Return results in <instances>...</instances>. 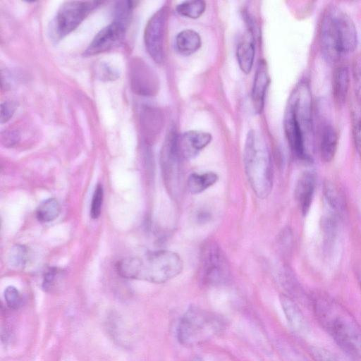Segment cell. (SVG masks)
I'll return each mask as SVG.
<instances>
[{"mask_svg":"<svg viewBox=\"0 0 361 361\" xmlns=\"http://www.w3.org/2000/svg\"><path fill=\"white\" fill-rule=\"evenodd\" d=\"M315 185V173L312 170L304 171L296 183L295 199L303 215H306L308 213L311 207Z\"/></svg>","mask_w":361,"mask_h":361,"instance_id":"cell-11","label":"cell"},{"mask_svg":"<svg viewBox=\"0 0 361 361\" xmlns=\"http://www.w3.org/2000/svg\"><path fill=\"white\" fill-rule=\"evenodd\" d=\"M338 145V135L329 122L322 124L320 129L319 150L324 162L331 161L335 157Z\"/></svg>","mask_w":361,"mask_h":361,"instance_id":"cell-15","label":"cell"},{"mask_svg":"<svg viewBox=\"0 0 361 361\" xmlns=\"http://www.w3.org/2000/svg\"><path fill=\"white\" fill-rule=\"evenodd\" d=\"M236 57L240 70L249 74L252 70L255 59V47L250 42H241L236 50Z\"/></svg>","mask_w":361,"mask_h":361,"instance_id":"cell-22","label":"cell"},{"mask_svg":"<svg viewBox=\"0 0 361 361\" xmlns=\"http://www.w3.org/2000/svg\"><path fill=\"white\" fill-rule=\"evenodd\" d=\"M218 180L214 172L192 173L187 181L188 188L192 194H198L211 187Z\"/></svg>","mask_w":361,"mask_h":361,"instance_id":"cell-20","label":"cell"},{"mask_svg":"<svg viewBox=\"0 0 361 361\" xmlns=\"http://www.w3.org/2000/svg\"><path fill=\"white\" fill-rule=\"evenodd\" d=\"M6 305L13 310L18 309L22 303V297L18 290L14 286H8L4 290Z\"/></svg>","mask_w":361,"mask_h":361,"instance_id":"cell-30","label":"cell"},{"mask_svg":"<svg viewBox=\"0 0 361 361\" xmlns=\"http://www.w3.org/2000/svg\"><path fill=\"white\" fill-rule=\"evenodd\" d=\"M245 171L248 182L259 198H266L273 185V173L268 151L253 130L247 134L244 150Z\"/></svg>","mask_w":361,"mask_h":361,"instance_id":"cell-4","label":"cell"},{"mask_svg":"<svg viewBox=\"0 0 361 361\" xmlns=\"http://www.w3.org/2000/svg\"><path fill=\"white\" fill-rule=\"evenodd\" d=\"M351 122L354 145L361 157V109L356 103L352 109Z\"/></svg>","mask_w":361,"mask_h":361,"instance_id":"cell-26","label":"cell"},{"mask_svg":"<svg viewBox=\"0 0 361 361\" xmlns=\"http://www.w3.org/2000/svg\"><path fill=\"white\" fill-rule=\"evenodd\" d=\"M339 218L329 212L322 218V231L325 251L329 252L334 247L339 232Z\"/></svg>","mask_w":361,"mask_h":361,"instance_id":"cell-19","label":"cell"},{"mask_svg":"<svg viewBox=\"0 0 361 361\" xmlns=\"http://www.w3.org/2000/svg\"><path fill=\"white\" fill-rule=\"evenodd\" d=\"M200 35L193 30H184L180 32L175 40V47L178 53L189 56L196 52L201 47Z\"/></svg>","mask_w":361,"mask_h":361,"instance_id":"cell-18","label":"cell"},{"mask_svg":"<svg viewBox=\"0 0 361 361\" xmlns=\"http://www.w3.org/2000/svg\"><path fill=\"white\" fill-rule=\"evenodd\" d=\"M314 314L323 329L350 356L361 353V327L342 305L323 293L312 299Z\"/></svg>","mask_w":361,"mask_h":361,"instance_id":"cell-1","label":"cell"},{"mask_svg":"<svg viewBox=\"0 0 361 361\" xmlns=\"http://www.w3.org/2000/svg\"><path fill=\"white\" fill-rule=\"evenodd\" d=\"M61 212L59 202L54 197L42 202L35 212L37 219L42 223H48L56 219Z\"/></svg>","mask_w":361,"mask_h":361,"instance_id":"cell-21","label":"cell"},{"mask_svg":"<svg viewBox=\"0 0 361 361\" xmlns=\"http://www.w3.org/2000/svg\"><path fill=\"white\" fill-rule=\"evenodd\" d=\"M293 361H309V360L307 359H306L305 357H302V355L296 354L294 356Z\"/></svg>","mask_w":361,"mask_h":361,"instance_id":"cell-34","label":"cell"},{"mask_svg":"<svg viewBox=\"0 0 361 361\" xmlns=\"http://www.w3.org/2000/svg\"><path fill=\"white\" fill-rule=\"evenodd\" d=\"M200 274L208 284L216 285L224 283L228 274L227 262L223 252L216 245H209L203 252Z\"/></svg>","mask_w":361,"mask_h":361,"instance_id":"cell-8","label":"cell"},{"mask_svg":"<svg viewBox=\"0 0 361 361\" xmlns=\"http://www.w3.org/2000/svg\"><path fill=\"white\" fill-rule=\"evenodd\" d=\"M192 361H204V360L201 357L195 356L192 359Z\"/></svg>","mask_w":361,"mask_h":361,"instance_id":"cell-36","label":"cell"},{"mask_svg":"<svg viewBox=\"0 0 361 361\" xmlns=\"http://www.w3.org/2000/svg\"><path fill=\"white\" fill-rule=\"evenodd\" d=\"M104 199V189L101 184L95 188L90 204V216L93 219L99 217Z\"/></svg>","mask_w":361,"mask_h":361,"instance_id":"cell-28","label":"cell"},{"mask_svg":"<svg viewBox=\"0 0 361 361\" xmlns=\"http://www.w3.org/2000/svg\"><path fill=\"white\" fill-rule=\"evenodd\" d=\"M3 143L6 147H13L19 140V135L17 133H6L2 135Z\"/></svg>","mask_w":361,"mask_h":361,"instance_id":"cell-32","label":"cell"},{"mask_svg":"<svg viewBox=\"0 0 361 361\" xmlns=\"http://www.w3.org/2000/svg\"><path fill=\"white\" fill-rule=\"evenodd\" d=\"M357 34L350 17L335 6L325 11L320 25L319 45L326 61L335 63L357 47Z\"/></svg>","mask_w":361,"mask_h":361,"instance_id":"cell-3","label":"cell"},{"mask_svg":"<svg viewBox=\"0 0 361 361\" xmlns=\"http://www.w3.org/2000/svg\"><path fill=\"white\" fill-rule=\"evenodd\" d=\"M269 82L267 64L265 61L260 60L255 75L252 101L256 113L259 114L263 109L265 94Z\"/></svg>","mask_w":361,"mask_h":361,"instance_id":"cell-13","label":"cell"},{"mask_svg":"<svg viewBox=\"0 0 361 361\" xmlns=\"http://www.w3.org/2000/svg\"><path fill=\"white\" fill-rule=\"evenodd\" d=\"M15 105L10 102H4L1 104V123L7 122L13 116Z\"/></svg>","mask_w":361,"mask_h":361,"instance_id":"cell-31","label":"cell"},{"mask_svg":"<svg viewBox=\"0 0 361 361\" xmlns=\"http://www.w3.org/2000/svg\"><path fill=\"white\" fill-rule=\"evenodd\" d=\"M166 19L167 10L163 7L150 18L144 32L146 49L151 58L158 63L164 60V41Z\"/></svg>","mask_w":361,"mask_h":361,"instance_id":"cell-7","label":"cell"},{"mask_svg":"<svg viewBox=\"0 0 361 361\" xmlns=\"http://www.w3.org/2000/svg\"><path fill=\"white\" fill-rule=\"evenodd\" d=\"M280 300L290 328L299 336L307 335L310 326L299 307L286 295H281Z\"/></svg>","mask_w":361,"mask_h":361,"instance_id":"cell-12","label":"cell"},{"mask_svg":"<svg viewBox=\"0 0 361 361\" xmlns=\"http://www.w3.org/2000/svg\"><path fill=\"white\" fill-rule=\"evenodd\" d=\"M323 194L329 212L341 218L345 211V204L338 188L332 182L326 180L323 185Z\"/></svg>","mask_w":361,"mask_h":361,"instance_id":"cell-17","label":"cell"},{"mask_svg":"<svg viewBox=\"0 0 361 361\" xmlns=\"http://www.w3.org/2000/svg\"><path fill=\"white\" fill-rule=\"evenodd\" d=\"M209 133L199 130H189L183 134L180 147L183 154L188 158L196 156L200 151L206 147L212 141Z\"/></svg>","mask_w":361,"mask_h":361,"instance_id":"cell-14","label":"cell"},{"mask_svg":"<svg viewBox=\"0 0 361 361\" xmlns=\"http://www.w3.org/2000/svg\"><path fill=\"white\" fill-rule=\"evenodd\" d=\"M101 3L97 1L64 2L57 11L53 20L52 33L54 38L61 39L75 30Z\"/></svg>","mask_w":361,"mask_h":361,"instance_id":"cell-6","label":"cell"},{"mask_svg":"<svg viewBox=\"0 0 361 361\" xmlns=\"http://www.w3.org/2000/svg\"><path fill=\"white\" fill-rule=\"evenodd\" d=\"M129 25L125 22L113 20L96 34L85 50V55H97L118 47L123 40Z\"/></svg>","mask_w":361,"mask_h":361,"instance_id":"cell-9","label":"cell"},{"mask_svg":"<svg viewBox=\"0 0 361 361\" xmlns=\"http://www.w3.org/2000/svg\"><path fill=\"white\" fill-rule=\"evenodd\" d=\"M183 267V261L177 253L156 250L142 256L123 258L117 262L116 269L125 279L163 283L178 276Z\"/></svg>","mask_w":361,"mask_h":361,"instance_id":"cell-2","label":"cell"},{"mask_svg":"<svg viewBox=\"0 0 361 361\" xmlns=\"http://www.w3.org/2000/svg\"><path fill=\"white\" fill-rule=\"evenodd\" d=\"M224 326L222 319L216 314L197 307H190L180 320L177 338L182 345H197L220 333Z\"/></svg>","mask_w":361,"mask_h":361,"instance_id":"cell-5","label":"cell"},{"mask_svg":"<svg viewBox=\"0 0 361 361\" xmlns=\"http://www.w3.org/2000/svg\"><path fill=\"white\" fill-rule=\"evenodd\" d=\"M206 4L204 1L194 0L183 1L176 6V12L185 18H198L204 12Z\"/></svg>","mask_w":361,"mask_h":361,"instance_id":"cell-24","label":"cell"},{"mask_svg":"<svg viewBox=\"0 0 361 361\" xmlns=\"http://www.w3.org/2000/svg\"><path fill=\"white\" fill-rule=\"evenodd\" d=\"M353 77L356 104L361 109V52L355 57L353 65Z\"/></svg>","mask_w":361,"mask_h":361,"instance_id":"cell-27","label":"cell"},{"mask_svg":"<svg viewBox=\"0 0 361 361\" xmlns=\"http://www.w3.org/2000/svg\"><path fill=\"white\" fill-rule=\"evenodd\" d=\"M357 280L361 289V269L357 273Z\"/></svg>","mask_w":361,"mask_h":361,"instance_id":"cell-35","label":"cell"},{"mask_svg":"<svg viewBox=\"0 0 361 361\" xmlns=\"http://www.w3.org/2000/svg\"><path fill=\"white\" fill-rule=\"evenodd\" d=\"M351 361H361V353H357L348 356Z\"/></svg>","mask_w":361,"mask_h":361,"instance_id":"cell-33","label":"cell"},{"mask_svg":"<svg viewBox=\"0 0 361 361\" xmlns=\"http://www.w3.org/2000/svg\"><path fill=\"white\" fill-rule=\"evenodd\" d=\"M350 85V73L348 66L340 65L333 74L332 94L338 106H342L347 98Z\"/></svg>","mask_w":361,"mask_h":361,"instance_id":"cell-16","label":"cell"},{"mask_svg":"<svg viewBox=\"0 0 361 361\" xmlns=\"http://www.w3.org/2000/svg\"><path fill=\"white\" fill-rule=\"evenodd\" d=\"M158 112L146 106L141 113V127L142 131L146 137L152 136L153 133H157L159 126V116Z\"/></svg>","mask_w":361,"mask_h":361,"instance_id":"cell-23","label":"cell"},{"mask_svg":"<svg viewBox=\"0 0 361 361\" xmlns=\"http://www.w3.org/2000/svg\"><path fill=\"white\" fill-rule=\"evenodd\" d=\"M129 81L132 91L137 94L151 96L158 90V80L152 68L140 59L131 61Z\"/></svg>","mask_w":361,"mask_h":361,"instance_id":"cell-10","label":"cell"},{"mask_svg":"<svg viewBox=\"0 0 361 361\" xmlns=\"http://www.w3.org/2000/svg\"><path fill=\"white\" fill-rule=\"evenodd\" d=\"M61 270L56 267H51L44 274L42 287L46 291L52 290L60 278Z\"/></svg>","mask_w":361,"mask_h":361,"instance_id":"cell-29","label":"cell"},{"mask_svg":"<svg viewBox=\"0 0 361 361\" xmlns=\"http://www.w3.org/2000/svg\"><path fill=\"white\" fill-rule=\"evenodd\" d=\"M8 264L12 269H20L25 267L27 261V250L21 244L13 245L8 254Z\"/></svg>","mask_w":361,"mask_h":361,"instance_id":"cell-25","label":"cell"}]
</instances>
